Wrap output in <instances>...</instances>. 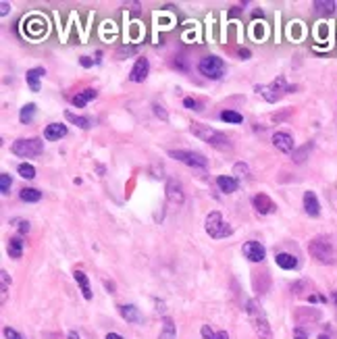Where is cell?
<instances>
[{
    "instance_id": "6da1fadb",
    "label": "cell",
    "mask_w": 337,
    "mask_h": 339,
    "mask_svg": "<svg viewBox=\"0 0 337 339\" xmlns=\"http://www.w3.org/2000/svg\"><path fill=\"white\" fill-rule=\"evenodd\" d=\"M190 131H192L198 140L206 142L208 146L217 148V150H221V152H227V150L233 148L231 140H229L225 133H221L219 129H214V127H210V125H204V123H192Z\"/></svg>"
},
{
    "instance_id": "7a4b0ae2",
    "label": "cell",
    "mask_w": 337,
    "mask_h": 339,
    "mask_svg": "<svg viewBox=\"0 0 337 339\" xmlns=\"http://www.w3.org/2000/svg\"><path fill=\"white\" fill-rule=\"evenodd\" d=\"M246 312H248V319L252 323V329L254 333L260 337V339H273V331H271V325H268V319L262 310V306L256 302V300H248L246 302Z\"/></svg>"
},
{
    "instance_id": "3957f363",
    "label": "cell",
    "mask_w": 337,
    "mask_h": 339,
    "mask_svg": "<svg viewBox=\"0 0 337 339\" xmlns=\"http://www.w3.org/2000/svg\"><path fill=\"white\" fill-rule=\"evenodd\" d=\"M256 89V94H260L266 102H277V100H281L285 94H291V92H296V85H287V81H285V77L283 75H279L277 79H275L273 83H268V85H256L254 87Z\"/></svg>"
},
{
    "instance_id": "277c9868",
    "label": "cell",
    "mask_w": 337,
    "mask_h": 339,
    "mask_svg": "<svg viewBox=\"0 0 337 339\" xmlns=\"http://www.w3.org/2000/svg\"><path fill=\"white\" fill-rule=\"evenodd\" d=\"M11 152L15 154V156H21V159H34V156H40V154L44 152V142L38 140V138H21V140L13 142Z\"/></svg>"
},
{
    "instance_id": "5b68a950",
    "label": "cell",
    "mask_w": 337,
    "mask_h": 339,
    "mask_svg": "<svg viewBox=\"0 0 337 339\" xmlns=\"http://www.w3.org/2000/svg\"><path fill=\"white\" fill-rule=\"evenodd\" d=\"M308 252L323 264H331L333 262V243L329 237L319 235L308 243Z\"/></svg>"
},
{
    "instance_id": "8992f818",
    "label": "cell",
    "mask_w": 337,
    "mask_h": 339,
    "mask_svg": "<svg viewBox=\"0 0 337 339\" xmlns=\"http://www.w3.org/2000/svg\"><path fill=\"white\" fill-rule=\"evenodd\" d=\"M204 229H206V233H208L210 237H214V239H221V237H227V235L233 233V227H229V225L223 223L221 212H217V210L210 212L208 217H206Z\"/></svg>"
},
{
    "instance_id": "52a82bcc",
    "label": "cell",
    "mask_w": 337,
    "mask_h": 339,
    "mask_svg": "<svg viewBox=\"0 0 337 339\" xmlns=\"http://www.w3.org/2000/svg\"><path fill=\"white\" fill-rule=\"evenodd\" d=\"M198 71L204 77L217 81V79H221L225 75V63H223V58H219V56H206V58H202L198 63Z\"/></svg>"
},
{
    "instance_id": "ba28073f",
    "label": "cell",
    "mask_w": 337,
    "mask_h": 339,
    "mask_svg": "<svg viewBox=\"0 0 337 339\" xmlns=\"http://www.w3.org/2000/svg\"><path fill=\"white\" fill-rule=\"evenodd\" d=\"M169 156L188 167H194V169H206V165H208V159L204 154L194 152V150H169Z\"/></svg>"
},
{
    "instance_id": "9c48e42d",
    "label": "cell",
    "mask_w": 337,
    "mask_h": 339,
    "mask_svg": "<svg viewBox=\"0 0 337 339\" xmlns=\"http://www.w3.org/2000/svg\"><path fill=\"white\" fill-rule=\"evenodd\" d=\"M241 252L250 262H262L264 256H266V250H264V245L260 241H246V243H243V248H241Z\"/></svg>"
},
{
    "instance_id": "30bf717a",
    "label": "cell",
    "mask_w": 337,
    "mask_h": 339,
    "mask_svg": "<svg viewBox=\"0 0 337 339\" xmlns=\"http://www.w3.org/2000/svg\"><path fill=\"white\" fill-rule=\"evenodd\" d=\"M252 206L258 214H273L275 210H277V204H275L266 194H256L252 198Z\"/></svg>"
},
{
    "instance_id": "8fae6325",
    "label": "cell",
    "mask_w": 337,
    "mask_h": 339,
    "mask_svg": "<svg viewBox=\"0 0 337 339\" xmlns=\"http://www.w3.org/2000/svg\"><path fill=\"white\" fill-rule=\"evenodd\" d=\"M167 200L171 204H183V200H186V194H183V188H181V183L177 179H169L167 181Z\"/></svg>"
},
{
    "instance_id": "7c38bea8",
    "label": "cell",
    "mask_w": 337,
    "mask_h": 339,
    "mask_svg": "<svg viewBox=\"0 0 337 339\" xmlns=\"http://www.w3.org/2000/svg\"><path fill=\"white\" fill-rule=\"evenodd\" d=\"M273 146L277 148V150H281V152H285V154L294 152V148H296L294 138L287 131H277V133H275L273 135Z\"/></svg>"
},
{
    "instance_id": "4fadbf2b",
    "label": "cell",
    "mask_w": 337,
    "mask_h": 339,
    "mask_svg": "<svg viewBox=\"0 0 337 339\" xmlns=\"http://www.w3.org/2000/svg\"><path fill=\"white\" fill-rule=\"evenodd\" d=\"M119 314L123 317V321L133 323V325H138V323L144 321V317H142V312H140V308L133 306V304H121V306H119Z\"/></svg>"
},
{
    "instance_id": "5bb4252c",
    "label": "cell",
    "mask_w": 337,
    "mask_h": 339,
    "mask_svg": "<svg viewBox=\"0 0 337 339\" xmlns=\"http://www.w3.org/2000/svg\"><path fill=\"white\" fill-rule=\"evenodd\" d=\"M148 71H150V63H148V58H138L136 60V65L129 73V79L133 83H142L146 77H148Z\"/></svg>"
},
{
    "instance_id": "9a60e30c",
    "label": "cell",
    "mask_w": 337,
    "mask_h": 339,
    "mask_svg": "<svg viewBox=\"0 0 337 339\" xmlns=\"http://www.w3.org/2000/svg\"><path fill=\"white\" fill-rule=\"evenodd\" d=\"M304 210L308 217H319L321 214V204H319V198L314 192H306L304 194Z\"/></svg>"
},
{
    "instance_id": "2e32d148",
    "label": "cell",
    "mask_w": 337,
    "mask_h": 339,
    "mask_svg": "<svg viewBox=\"0 0 337 339\" xmlns=\"http://www.w3.org/2000/svg\"><path fill=\"white\" fill-rule=\"evenodd\" d=\"M46 75V69L44 67H34L25 73V79H27V85L32 92H40V79Z\"/></svg>"
},
{
    "instance_id": "e0dca14e",
    "label": "cell",
    "mask_w": 337,
    "mask_h": 339,
    "mask_svg": "<svg viewBox=\"0 0 337 339\" xmlns=\"http://www.w3.org/2000/svg\"><path fill=\"white\" fill-rule=\"evenodd\" d=\"M65 135H67V125H63V123H50L44 129V140H48V142H56Z\"/></svg>"
},
{
    "instance_id": "ac0fdd59",
    "label": "cell",
    "mask_w": 337,
    "mask_h": 339,
    "mask_svg": "<svg viewBox=\"0 0 337 339\" xmlns=\"http://www.w3.org/2000/svg\"><path fill=\"white\" fill-rule=\"evenodd\" d=\"M217 186H219V190L223 194H233L239 188V181L235 177H231V175H219L217 177Z\"/></svg>"
},
{
    "instance_id": "d6986e66",
    "label": "cell",
    "mask_w": 337,
    "mask_h": 339,
    "mask_svg": "<svg viewBox=\"0 0 337 339\" xmlns=\"http://www.w3.org/2000/svg\"><path fill=\"white\" fill-rule=\"evenodd\" d=\"M275 262H277V266H281L283 270H294L298 266V258L294 254H287V252H279L275 256Z\"/></svg>"
},
{
    "instance_id": "ffe728a7",
    "label": "cell",
    "mask_w": 337,
    "mask_h": 339,
    "mask_svg": "<svg viewBox=\"0 0 337 339\" xmlns=\"http://www.w3.org/2000/svg\"><path fill=\"white\" fill-rule=\"evenodd\" d=\"M96 96H98V92H96V89H92V87H87V89L79 92L77 96H73V98H71V102H73L77 108H83V106H85L89 100H94Z\"/></svg>"
},
{
    "instance_id": "44dd1931",
    "label": "cell",
    "mask_w": 337,
    "mask_h": 339,
    "mask_svg": "<svg viewBox=\"0 0 337 339\" xmlns=\"http://www.w3.org/2000/svg\"><path fill=\"white\" fill-rule=\"evenodd\" d=\"M65 119L69 123H73V125H77L79 129H89L92 125H94V121H92L89 117H79V115H73L71 110H65Z\"/></svg>"
},
{
    "instance_id": "7402d4cb",
    "label": "cell",
    "mask_w": 337,
    "mask_h": 339,
    "mask_svg": "<svg viewBox=\"0 0 337 339\" xmlns=\"http://www.w3.org/2000/svg\"><path fill=\"white\" fill-rule=\"evenodd\" d=\"M73 277H75V281H77V285H79L83 298H85V300H92V287H89V281H87L85 273H83V270H75Z\"/></svg>"
},
{
    "instance_id": "603a6c76",
    "label": "cell",
    "mask_w": 337,
    "mask_h": 339,
    "mask_svg": "<svg viewBox=\"0 0 337 339\" xmlns=\"http://www.w3.org/2000/svg\"><path fill=\"white\" fill-rule=\"evenodd\" d=\"M159 339H177V329H175L173 319H169V317L163 319V329H161Z\"/></svg>"
},
{
    "instance_id": "cb8c5ba5",
    "label": "cell",
    "mask_w": 337,
    "mask_h": 339,
    "mask_svg": "<svg viewBox=\"0 0 337 339\" xmlns=\"http://www.w3.org/2000/svg\"><path fill=\"white\" fill-rule=\"evenodd\" d=\"M19 198H21L23 202H27V204L40 202V200H42V192H38L36 188H23V190L19 192Z\"/></svg>"
},
{
    "instance_id": "d4e9b609",
    "label": "cell",
    "mask_w": 337,
    "mask_h": 339,
    "mask_svg": "<svg viewBox=\"0 0 337 339\" xmlns=\"http://www.w3.org/2000/svg\"><path fill=\"white\" fill-rule=\"evenodd\" d=\"M9 256L11 258H21L23 256V239L19 235L9 239Z\"/></svg>"
},
{
    "instance_id": "484cf974",
    "label": "cell",
    "mask_w": 337,
    "mask_h": 339,
    "mask_svg": "<svg viewBox=\"0 0 337 339\" xmlns=\"http://www.w3.org/2000/svg\"><path fill=\"white\" fill-rule=\"evenodd\" d=\"M34 117H36V104H34V102L25 104V106L21 108V112H19V121L23 123V125H29V123L34 121Z\"/></svg>"
},
{
    "instance_id": "4316f807",
    "label": "cell",
    "mask_w": 337,
    "mask_h": 339,
    "mask_svg": "<svg viewBox=\"0 0 337 339\" xmlns=\"http://www.w3.org/2000/svg\"><path fill=\"white\" fill-rule=\"evenodd\" d=\"M200 333H202V337H204V339H229V333H227V331H219V333H214L208 325H202Z\"/></svg>"
},
{
    "instance_id": "83f0119b",
    "label": "cell",
    "mask_w": 337,
    "mask_h": 339,
    "mask_svg": "<svg viewBox=\"0 0 337 339\" xmlns=\"http://www.w3.org/2000/svg\"><path fill=\"white\" fill-rule=\"evenodd\" d=\"M312 148H314V144L308 142V144H304L300 150H294V161H296V163H304V161H306V154H308Z\"/></svg>"
},
{
    "instance_id": "f1b7e54d",
    "label": "cell",
    "mask_w": 337,
    "mask_h": 339,
    "mask_svg": "<svg viewBox=\"0 0 337 339\" xmlns=\"http://www.w3.org/2000/svg\"><path fill=\"white\" fill-rule=\"evenodd\" d=\"M221 119H223L225 123H233V125H239V123L243 121V117H241L239 112H235V110H223V112H221Z\"/></svg>"
},
{
    "instance_id": "f546056e",
    "label": "cell",
    "mask_w": 337,
    "mask_h": 339,
    "mask_svg": "<svg viewBox=\"0 0 337 339\" xmlns=\"http://www.w3.org/2000/svg\"><path fill=\"white\" fill-rule=\"evenodd\" d=\"M17 171H19V175L23 179H34L36 177V169H34V165H29V163H21Z\"/></svg>"
},
{
    "instance_id": "4dcf8cb0",
    "label": "cell",
    "mask_w": 337,
    "mask_h": 339,
    "mask_svg": "<svg viewBox=\"0 0 337 339\" xmlns=\"http://www.w3.org/2000/svg\"><path fill=\"white\" fill-rule=\"evenodd\" d=\"M314 9L319 13H333L335 3H333V0H314Z\"/></svg>"
},
{
    "instance_id": "1f68e13d",
    "label": "cell",
    "mask_w": 337,
    "mask_h": 339,
    "mask_svg": "<svg viewBox=\"0 0 337 339\" xmlns=\"http://www.w3.org/2000/svg\"><path fill=\"white\" fill-rule=\"evenodd\" d=\"M11 186H13L11 175H9V173H3V175H0V194L7 196V194L11 192Z\"/></svg>"
},
{
    "instance_id": "d6a6232c",
    "label": "cell",
    "mask_w": 337,
    "mask_h": 339,
    "mask_svg": "<svg viewBox=\"0 0 337 339\" xmlns=\"http://www.w3.org/2000/svg\"><path fill=\"white\" fill-rule=\"evenodd\" d=\"M0 279H3V304L7 302V293H9V285H11V279H9V273L7 270H0Z\"/></svg>"
},
{
    "instance_id": "836d02e7",
    "label": "cell",
    "mask_w": 337,
    "mask_h": 339,
    "mask_svg": "<svg viewBox=\"0 0 337 339\" xmlns=\"http://www.w3.org/2000/svg\"><path fill=\"white\" fill-rule=\"evenodd\" d=\"M11 223L17 227L19 235H25V233H29V221H25V219H13Z\"/></svg>"
},
{
    "instance_id": "e575fe53",
    "label": "cell",
    "mask_w": 337,
    "mask_h": 339,
    "mask_svg": "<svg viewBox=\"0 0 337 339\" xmlns=\"http://www.w3.org/2000/svg\"><path fill=\"white\" fill-rule=\"evenodd\" d=\"M248 173H250L248 165H243V163H235V167H233V175H235V179H237V177H246Z\"/></svg>"
},
{
    "instance_id": "d590c367",
    "label": "cell",
    "mask_w": 337,
    "mask_h": 339,
    "mask_svg": "<svg viewBox=\"0 0 337 339\" xmlns=\"http://www.w3.org/2000/svg\"><path fill=\"white\" fill-rule=\"evenodd\" d=\"M173 67H177V69L183 71V73L190 71V67H188V63H186V58H183V56H177V58L173 60Z\"/></svg>"
},
{
    "instance_id": "8d00e7d4",
    "label": "cell",
    "mask_w": 337,
    "mask_h": 339,
    "mask_svg": "<svg viewBox=\"0 0 337 339\" xmlns=\"http://www.w3.org/2000/svg\"><path fill=\"white\" fill-rule=\"evenodd\" d=\"M183 106L190 108V110H202V104L194 98H183Z\"/></svg>"
},
{
    "instance_id": "74e56055",
    "label": "cell",
    "mask_w": 337,
    "mask_h": 339,
    "mask_svg": "<svg viewBox=\"0 0 337 339\" xmlns=\"http://www.w3.org/2000/svg\"><path fill=\"white\" fill-rule=\"evenodd\" d=\"M152 108H154V115H156V117H161L163 121H167V119H169V115H167V110H165V106H163V104L154 102V104H152Z\"/></svg>"
},
{
    "instance_id": "f35d334b",
    "label": "cell",
    "mask_w": 337,
    "mask_h": 339,
    "mask_svg": "<svg viewBox=\"0 0 337 339\" xmlns=\"http://www.w3.org/2000/svg\"><path fill=\"white\" fill-rule=\"evenodd\" d=\"M5 339H23V335L13 327H5Z\"/></svg>"
},
{
    "instance_id": "ab89813d",
    "label": "cell",
    "mask_w": 337,
    "mask_h": 339,
    "mask_svg": "<svg viewBox=\"0 0 337 339\" xmlns=\"http://www.w3.org/2000/svg\"><path fill=\"white\" fill-rule=\"evenodd\" d=\"M302 289H308V283H306V281H298V283H294V285H291V291H294V293H298V296H300V293H304Z\"/></svg>"
},
{
    "instance_id": "60d3db41",
    "label": "cell",
    "mask_w": 337,
    "mask_h": 339,
    "mask_svg": "<svg viewBox=\"0 0 337 339\" xmlns=\"http://www.w3.org/2000/svg\"><path fill=\"white\" fill-rule=\"evenodd\" d=\"M306 337H308V331H304L302 327L294 329V339H306Z\"/></svg>"
},
{
    "instance_id": "b9f144b4",
    "label": "cell",
    "mask_w": 337,
    "mask_h": 339,
    "mask_svg": "<svg viewBox=\"0 0 337 339\" xmlns=\"http://www.w3.org/2000/svg\"><path fill=\"white\" fill-rule=\"evenodd\" d=\"M79 63H81V67L89 69L92 65H94V63H96V60H94V58H89V56H81V58H79Z\"/></svg>"
},
{
    "instance_id": "7bdbcfd3",
    "label": "cell",
    "mask_w": 337,
    "mask_h": 339,
    "mask_svg": "<svg viewBox=\"0 0 337 339\" xmlns=\"http://www.w3.org/2000/svg\"><path fill=\"white\" fill-rule=\"evenodd\" d=\"M239 56H241L243 60H246V58H250V56H252V52H250L248 48H239Z\"/></svg>"
},
{
    "instance_id": "ee69618b",
    "label": "cell",
    "mask_w": 337,
    "mask_h": 339,
    "mask_svg": "<svg viewBox=\"0 0 337 339\" xmlns=\"http://www.w3.org/2000/svg\"><path fill=\"white\" fill-rule=\"evenodd\" d=\"M9 9H11V5L9 3H3V5H0V15H9Z\"/></svg>"
},
{
    "instance_id": "f6af8a7d",
    "label": "cell",
    "mask_w": 337,
    "mask_h": 339,
    "mask_svg": "<svg viewBox=\"0 0 337 339\" xmlns=\"http://www.w3.org/2000/svg\"><path fill=\"white\" fill-rule=\"evenodd\" d=\"M154 304H156V310H159V312H165V302H161V300H154Z\"/></svg>"
},
{
    "instance_id": "bcb514c9",
    "label": "cell",
    "mask_w": 337,
    "mask_h": 339,
    "mask_svg": "<svg viewBox=\"0 0 337 339\" xmlns=\"http://www.w3.org/2000/svg\"><path fill=\"white\" fill-rule=\"evenodd\" d=\"M331 302L335 304V310H337V291H331Z\"/></svg>"
},
{
    "instance_id": "7dc6e473",
    "label": "cell",
    "mask_w": 337,
    "mask_h": 339,
    "mask_svg": "<svg viewBox=\"0 0 337 339\" xmlns=\"http://www.w3.org/2000/svg\"><path fill=\"white\" fill-rule=\"evenodd\" d=\"M106 339H123V337H121L119 333H108V335H106Z\"/></svg>"
},
{
    "instance_id": "c3c4849f",
    "label": "cell",
    "mask_w": 337,
    "mask_h": 339,
    "mask_svg": "<svg viewBox=\"0 0 337 339\" xmlns=\"http://www.w3.org/2000/svg\"><path fill=\"white\" fill-rule=\"evenodd\" d=\"M69 339H81V337H79L75 331H71V333H69Z\"/></svg>"
},
{
    "instance_id": "681fc988",
    "label": "cell",
    "mask_w": 337,
    "mask_h": 339,
    "mask_svg": "<svg viewBox=\"0 0 337 339\" xmlns=\"http://www.w3.org/2000/svg\"><path fill=\"white\" fill-rule=\"evenodd\" d=\"M319 339H331V337H329V335H325V333H323V335H319Z\"/></svg>"
}]
</instances>
